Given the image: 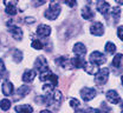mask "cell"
<instances>
[{"label": "cell", "instance_id": "74e56055", "mask_svg": "<svg viewBox=\"0 0 123 113\" xmlns=\"http://www.w3.org/2000/svg\"><path fill=\"white\" fill-rule=\"evenodd\" d=\"M121 108H122V110H123V101H122V102H121Z\"/></svg>", "mask_w": 123, "mask_h": 113}, {"label": "cell", "instance_id": "5bb4252c", "mask_svg": "<svg viewBox=\"0 0 123 113\" xmlns=\"http://www.w3.org/2000/svg\"><path fill=\"white\" fill-rule=\"evenodd\" d=\"M15 112H18V113H32L33 112V108H32L31 105H27V104L17 105V106H15Z\"/></svg>", "mask_w": 123, "mask_h": 113}, {"label": "cell", "instance_id": "9a60e30c", "mask_svg": "<svg viewBox=\"0 0 123 113\" xmlns=\"http://www.w3.org/2000/svg\"><path fill=\"white\" fill-rule=\"evenodd\" d=\"M70 61H71V66L72 67H76V68L84 67V65H85V60L82 57H75V58L70 59Z\"/></svg>", "mask_w": 123, "mask_h": 113}, {"label": "cell", "instance_id": "f35d334b", "mask_svg": "<svg viewBox=\"0 0 123 113\" xmlns=\"http://www.w3.org/2000/svg\"><path fill=\"white\" fill-rule=\"evenodd\" d=\"M121 80H122V85H123V75L121 77Z\"/></svg>", "mask_w": 123, "mask_h": 113}, {"label": "cell", "instance_id": "d4e9b609", "mask_svg": "<svg viewBox=\"0 0 123 113\" xmlns=\"http://www.w3.org/2000/svg\"><path fill=\"white\" fill-rule=\"evenodd\" d=\"M62 100H63V96H62V92L59 91H55L53 96H52V102H57V104H61Z\"/></svg>", "mask_w": 123, "mask_h": 113}, {"label": "cell", "instance_id": "e0dca14e", "mask_svg": "<svg viewBox=\"0 0 123 113\" xmlns=\"http://www.w3.org/2000/svg\"><path fill=\"white\" fill-rule=\"evenodd\" d=\"M56 64L59 65L61 67H64V68H69L71 67V61L66 58V57H59L56 59Z\"/></svg>", "mask_w": 123, "mask_h": 113}, {"label": "cell", "instance_id": "7402d4cb", "mask_svg": "<svg viewBox=\"0 0 123 113\" xmlns=\"http://www.w3.org/2000/svg\"><path fill=\"white\" fill-rule=\"evenodd\" d=\"M0 108L2 111H8L11 108V101L8 99H2L0 101Z\"/></svg>", "mask_w": 123, "mask_h": 113}, {"label": "cell", "instance_id": "7c38bea8", "mask_svg": "<svg viewBox=\"0 0 123 113\" xmlns=\"http://www.w3.org/2000/svg\"><path fill=\"white\" fill-rule=\"evenodd\" d=\"M2 93H4V96H7V97L13 93V84L11 81L6 80L2 84Z\"/></svg>", "mask_w": 123, "mask_h": 113}, {"label": "cell", "instance_id": "3957f363", "mask_svg": "<svg viewBox=\"0 0 123 113\" xmlns=\"http://www.w3.org/2000/svg\"><path fill=\"white\" fill-rule=\"evenodd\" d=\"M108 78H109V68L104 67L102 68L101 71H98V73L96 74V78H95V82L97 85H104L108 81Z\"/></svg>", "mask_w": 123, "mask_h": 113}, {"label": "cell", "instance_id": "ba28073f", "mask_svg": "<svg viewBox=\"0 0 123 113\" xmlns=\"http://www.w3.org/2000/svg\"><path fill=\"white\" fill-rule=\"evenodd\" d=\"M31 88L29 86H26V85H23V86H20L18 90H17V92H15V97H14V100H19V99H21V98H24L25 96H27L29 93H30Z\"/></svg>", "mask_w": 123, "mask_h": 113}, {"label": "cell", "instance_id": "2e32d148", "mask_svg": "<svg viewBox=\"0 0 123 113\" xmlns=\"http://www.w3.org/2000/svg\"><path fill=\"white\" fill-rule=\"evenodd\" d=\"M34 77H36V71L34 70H27L24 74H23V81H25V82H31V81H33L34 79Z\"/></svg>", "mask_w": 123, "mask_h": 113}, {"label": "cell", "instance_id": "836d02e7", "mask_svg": "<svg viewBox=\"0 0 123 113\" xmlns=\"http://www.w3.org/2000/svg\"><path fill=\"white\" fill-rule=\"evenodd\" d=\"M34 21H36L34 18H26V19H25V22H26V24H33Z\"/></svg>", "mask_w": 123, "mask_h": 113}, {"label": "cell", "instance_id": "4fadbf2b", "mask_svg": "<svg viewBox=\"0 0 123 113\" xmlns=\"http://www.w3.org/2000/svg\"><path fill=\"white\" fill-rule=\"evenodd\" d=\"M74 52L77 54V57H83L86 53V48H85V46L82 43H77L74 46Z\"/></svg>", "mask_w": 123, "mask_h": 113}, {"label": "cell", "instance_id": "6da1fadb", "mask_svg": "<svg viewBox=\"0 0 123 113\" xmlns=\"http://www.w3.org/2000/svg\"><path fill=\"white\" fill-rule=\"evenodd\" d=\"M59 13H61V5L58 2L52 1V2H50V6L45 11L44 16L49 20H56L57 16H59Z\"/></svg>", "mask_w": 123, "mask_h": 113}, {"label": "cell", "instance_id": "30bf717a", "mask_svg": "<svg viewBox=\"0 0 123 113\" xmlns=\"http://www.w3.org/2000/svg\"><path fill=\"white\" fill-rule=\"evenodd\" d=\"M50 33H51V27L47 26V25H44V24L39 25L38 28H37V34H38L39 37H42V38L49 37Z\"/></svg>", "mask_w": 123, "mask_h": 113}, {"label": "cell", "instance_id": "83f0119b", "mask_svg": "<svg viewBox=\"0 0 123 113\" xmlns=\"http://www.w3.org/2000/svg\"><path fill=\"white\" fill-rule=\"evenodd\" d=\"M101 108H102V113H111V108L108 106L105 102L101 104Z\"/></svg>", "mask_w": 123, "mask_h": 113}, {"label": "cell", "instance_id": "603a6c76", "mask_svg": "<svg viewBox=\"0 0 123 113\" xmlns=\"http://www.w3.org/2000/svg\"><path fill=\"white\" fill-rule=\"evenodd\" d=\"M110 11H111V14H112L114 19H115V22H117L118 21V18L121 16V8L116 6V7H112Z\"/></svg>", "mask_w": 123, "mask_h": 113}, {"label": "cell", "instance_id": "484cf974", "mask_svg": "<svg viewBox=\"0 0 123 113\" xmlns=\"http://www.w3.org/2000/svg\"><path fill=\"white\" fill-rule=\"evenodd\" d=\"M13 59H14V61H17V63L21 61V59H23V53H21L19 49H14V51H13Z\"/></svg>", "mask_w": 123, "mask_h": 113}, {"label": "cell", "instance_id": "f546056e", "mask_svg": "<svg viewBox=\"0 0 123 113\" xmlns=\"http://www.w3.org/2000/svg\"><path fill=\"white\" fill-rule=\"evenodd\" d=\"M117 35H118V38L123 41V26H120V27L117 28Z\"/></svg>", "mask_w": 123, "mask_h": 113}, {"label": "cell", "instance_id": "d590c367", "mask_svg": "<svg viewBox=\"0 0 123 113\" xmlns=\"http://www.w3.org/2000/svg\"><path fill=\"white\" fill-rule=\"evenodd\" d=\"M40 113H51L49 110H43V111H40Z\"/></svg>", "mask_w": 123, "mask_h": 113}, {"label": "cell", "instance_id": "277c9868", "mask_svg": "<svg viewBox=\"0 0 123 113\" xmlns=\"http://www.w3.org/2000/svg\"><path fill=\"white\" fill-rule=\"evenodd\" d=\"M34 66H36V70H37L40 74L44 73V72L50 71V68H49V66H47V61H46V59L43 57V55H40V57L37 58Z\"/></svg>", "mask_w": 123, "mask_h": 113}, {"label": "cell", "instance_id": "ac0fdd59", "mask_svg": "<svg viewBox=\"0 0 123 113\" xmlns=\"http://www.w3.org/2000/svg\"><path fill=\"white\" fill-rule=\"evenodd\" d=\"M5 5H6V13L10 14V16H15L18 10L15 7V2H7L5 1Z\"/></svg>", "mask_w": 123, "mask_h": 113}, {"label": "cell", "instance_id": "ffe728a7", "mask_svg": "<svg viewBox=\"0 0 123 113\" xmlns=\"http://www.w3.org/2000/svg\"><path fill=\"white\" fill-rule=\"evenodd\" d=\"M82 16H83L85 20H90V19L93 18V12L91 11V8H90L89 6L83 7V10H82Z\"/></svg>", "mask_w": 123, "mask_h": 113}, {"label": "cell", "instance_id": "4316f807", "mask_svg": "<svg viewBox=\"0 0 123 113\" xmlns=\"http://www.w3.org/2000/svg\"><path fill=\"white\" fill-rule=\"evenodd\" d=\"M31 46H32V48H34V49H42L44 47L43 43L39 41V40H33L32 44H31Z\"/></svg>", "mask_w": 123, "mask_h": 113}, {"label": "cell", "instance_id": "9c48e42d", "mask_svg": "<svg viewBox=\"0 0 123 113\" xmlns=\"http://www.w3.org/2000/svg\"><path fill=\"white\" fill-rule=\"evenodd\" d=\"M96 7H97V10L99 11V13H102L103 16H107L108 13L110 12V4L107 2V1H98L97 4H96Z\"/></svg>", "mask_w": 123, "mask_h": 113}, {"label": "cell", "instance_id": "cb8c5ba5", "mask_svg": "<svg viewBox=\"0 0 123 113\" xmlns=\"http://www.w3.org/2000/svg\"><path fill=\"white\" fill-rule=\"evenodd\" d=\"M105 52H107V53H110V54L115 53V52H116V46H115V44L111 43V41H108L107 44H105Z\"/></svg>", "mask_w": 123, "mask_h": 113}, {"label": "cell", "instance_id": "e575fe53", "mask_svg": "<svg viewBox=\"0 0 123 113\" xmlns=\"http://www.w3.org/2000/svg\"><path fill=\"white\" fill-rule=\"evenodd\" d=\"M75 113H85V111H83V110H77Z\"/></svg>", "mask_w": 123, "mask_h": 113}, {"label": "cell", "instance_id": "7a4b0ae2", "mask_svg": "<svg viewBox=\"0 0 123 113\" xmlns=\"http://www.w3.org/2000/svg\"><path fill=\"white\" fill-rule=\"evenodd\" d=\"M107 61V58L104 57L103 53H101L99 51H95L90 54V63L92 65H96V66H99V65L104 64Z\"/></svg>", "mask_w": 123, "mask_h": 113}, {"label": "cell", "instance_id": "d6986e66", "mask_svg": "<svg viewBox=\"0 0 123 113\" xmlns=\"http://www.w3.org/2000/svg\"><path fill=\"white\" fill-rule=\"evenodd\" d=\"M84 70H85V72L86 73H89V74H97L98 73V67L96 66V65H92L91 63H85V65H84Z\"/></svg>", "mask_w": 123, "mask_h": 113}, {"label": "cell", "instance_id": "8fae6325", "mask_svg": "<svg viewBox=\"0 0 123 113\" xmlns=\"http://www.w3.org/2000/svg\"><path fill=\"white\" fill-rule=\"evenodd\" d=\"M8 31L11 33L12 38L15 39V40H20V39L23 38V31H21L18 26H11Z\"/></svg>", "mask_w": 123, "mask_h": 113}, {"label": "cell", "instance_id": "ab89813d", "mask_svg": "<svg viewBox=\"0 0 123 113\" xmlns=\"http://www.w3.org/2000/svg\"><path fill=\"white\" fill-rule=\"evenodd\" d=\"M121 113H123V111H122V112H121Z\"/></svg>", "mask_w": 123, "mask_h": 113}, {"label": "cell", "instance_id": "5b68a950", "mask_svg": "<svg viewBox=\"0 0 123 113\" xmlns=\"http://www.w3.org/2000/svg\"><path fill=\"white\" fill-rule=\"evenodd\" d=\"M80 97L84 101H89L92 98L96 97V90L91 87H84L80 90Z\"/></svg>", "mask_w": 123, "mask_h": 113}, {"label": "cell", "instance_id": "4dcf8cb0", "mask_svg": "<svg viewBox=\"0 0 123 113\" xmlns=\"http://www.w3.org/2000/svg\"><path fill=\"white\" fill-rule=\"evenodd\" d=\"M4 72H5V64H4V61L0 59V75H1Z\"/></svg>", "mask_w": 123, "mask_h": 113}, {"label": "cell", "instance_id": "52a82bcc", "mask_svg": "<svg viewBox=\"0 0 123 113\" xmlns=\"http://www.w3.org/2000/svg\"><path fill=\"white\" fill-rule=\"evenodd\" d=\"M107 99L110 104H114V105H116V104H118V102L121 101V98H120L118 93H117L115 90H109V91H108Z\"/></svg>", "mask_w": 123, "mask_h": 113}, {"label": "cell", "instance_id": "f1b7e54d", "mask_svg": "<svg viewBox=\"0 0 123 113\" xmlns=\"http://www.w3.org/2000/svg\"><path fill=\"white\" fill-rule=\"evenodd\" d=\"M79 101L77 100V99H74V98H71L70 99V106L71 107H74V108H77V107H79Z\"/></svg>", "mask_w": 123, "mask_h": 113}, {"label": "cell", "instance_id": "8992f818", "mask_svg": "<svg viewBox=\"0 0 123 113\" xmlns=\"http://www.w3.org/2000/svg\"><path fill=\"white\" fill-rule=\"evenodd\" d=\"M90 32H91V34L97 35V37L102 35V34L104 33V26H103V24L99 22V21L93 22L91 26H90Z\"/></svg>", "mask_w": 123, "mask_h": 113}, {"label": "cell", "instance_id": "44dd1931", "mask_svg": "<svg viewBox=\"0 0 123 113\" xmlns=\"http://www.w3.org/2000/svg\"><path fill=\"white\" fill-rule=\"evenodd\" d=\"M122 58H123V55L121 54V53H117V54L115 55V58L112 59V63H111V65H112L114 68H120V67H121Z\"/></svg>", "mask_w": 123, "mask_h": 113}, {"label": "cell", "instance_id": "1f68e13d", "mask_svg": "<svg viewBox=\"0 0 123 113\" xmlns=\"http://www.w3.org/2000/svg\"><path fill=\"white\" fill-rule=\"evenodd\" d=\"M88 113H102L99 110H96V108H92V107H89L88 108Z\"/></svg>", "mask_w": 123, "mask_h": 113}, {"label": "cell", "instance_id": "d6a6232c", "mask_svg": "<svg viewBox=\"0 0 123 113\" xmlns=\"http://www.w3.org/2000/svg\"><path fill=\"white\" fill-rule=\"evenodd\" d=\"M65 4H66V5H69L70 7H75V6L77 5L76 1H65Z\"/></svg>", "mask_w": 123, "mask_h": 113}, {"label": "cell", "instance_id": "8d00e7d4", "mask_svg": "<svg viewBox=\"0 0 123 113\" xmlns=\"http://www.w3.org/2000/svg\"><path fill=\"white\" fill-rule=\"evenodd\" d=\"M116 2L118 4V5H123V0L121 1V0H116Z\"/></svg>", "mask_w": 123, "mask_h": 113}]
</instances>
